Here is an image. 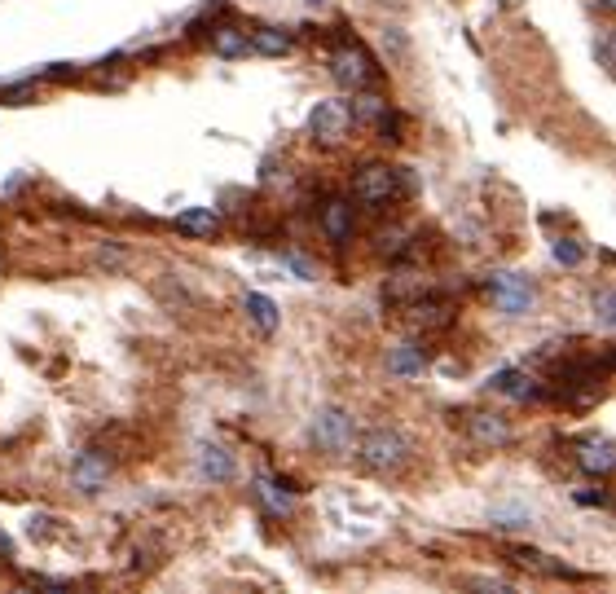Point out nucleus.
<instances>
[{
    "label": "nucleus",
    "mask_w": 616,
    "mask_h": 594,
    "mask_svg": "<svg viewBox=\"0 0 616 594\" xmlns=\"http://www.w3.org/2000/svg\"><path fill=\"white\" fill-rule=\"evenodd\" d=\"M357 454H361V462H366L370 471L392 476V471H401L405 462H410V440L396 432V427H374V432L361 436Z\"/></svg>",
    "instance_id": "f257e3e1"
},
{
    "label": "nucleus",
    "mask_w": 616,
    "mask_h": 594,
    "mask_svg": "<svg viewBox=\"0 0 616 594\" xmlns=\"http://www.w3.org/2000/svg\"><path fill=\"white\" fill-rule=\"evenodd\" d=\"M410 194V181H405L401 168H388V163H370V168L357 172V181H352V198L357 203H392V198Z\"/></svg>",
    "instance_id": "f03ea898"
},
{
    "label": "nucleus",
    "mask_w": 616,
    "mask_h": 594,
    "mask_svg": "<svg viewBox=\"0 0 616 594\" xmlns=\"http://www.w3.org/2000/svg\"><path fill=\"white\" fill-rule=\"evenodd\" d=\"M330 75H335L344 88L357 93V88H366L374 80V58L361 49L357 40H348V44H339V49L330 53Z\"/></svg>",
    "instance_id": "7ed1b4c3"
},
{
    "label": "nucleus",
    "mask_w": 616,
    "mask_h": 594,
    "mask_svg": "<svg viewBox=\"0 0 616 594\" xmlns=\"http://www.w3.org/2000/svg\"><path fill=\"white\" fill-rule=\"evenodd\" d=\"M348 128H352L348 102H317L313 119H308V132H313V141H322V146H339V141L348 137Z\"/></svg>",
    "instance_id": "20e7f679"
},
{
    "label": "nucleus",
    "mask_w": 616,
    "mask_h": 594,
    "mask_svg": "<svg viewBox=\"0 0 616 594\" xmlns=\"http://www.w3.org/2000/svg\"><path fill=\"white\" fill-rule=\"evenodd\" d=\"M489 291H493V304H498L502 313H511V317H520V313L533 308V282L520 278V273H493Z\"/></svg>",
    "instance_id": "39448f33"
},
{
    "label": "nucleus",
    "mask_w": 616,
    "mask_h": 594,
    "mask_svg": "<svg viewBox=\"0 0 616 594\" xmlns=\"http://www.w3.org/2000/svg\"><path fill=\"white\" fill-rule=\"evenodd\" d=\"M313 440L326 449V454H339V458H344L348 449H352V418H348L344 410H335V405H330V410L317 414Z\"/></svg>",
    "instance_id": "423d86ee"
},
{
    "label": "nucleus",
    "mask_w": 616,
    "mask_h": 594,
    "mask_svg": "<svg viewBox=\"0 0 616 594\" xmlns=\"http://www.w3.org/2000/svg\"><path fill=\"white\" fill-rule=\"evenodd\" d=\"M467 432H471V440H476L480 449H502V445H511V440H515L511 418L498 414V410H480V414H471V418H467Z\"/></svg>",
    "instance_id": "0eeeda50"
},
{
    "label": "nucleus",
    "mask_w": 616,
    "mask_h": 594,
    "mask_svg": "<svg viewBox=\"0 0 616 594\" xmlns=\"http://www.w3.org/2000/svg\"><path fill=\"white\" fill-rule=\"evenodd\" d=\"M110 476V454L106 449H84L80 458H75V467H71V484L80 493H97L106 484Z\"/></svg>",
    "instance_id": "6e6552de"
},
{
    "label": "nucleus",
    "mask_w": 616,
    "mask_h": 594,
    "mask_svg": "<svg viewBox=\"0 0 616 594\" xmlns=\"http://www.w3.org/2000/svg\"><path fill=\"white\" fill-rule=\"evenodd\" d=\"M449 322H454V304H449L445 295L418 300V304L410 308V326H418V330H445Z\"/></svg>",
    "instance_id": "1a4fd4ad"
},
{
    "label": "nucleus",
    "mask_w": 616,
    "mask_h": 594,
    "mask_svg": "<svg viewBox=\"0 0 616 594\" xmlns=\"http://www.w3.org/2000/svg\"><path fill=\"white\" fill-rule=\"evenodd\" d=\"M423 366H427V352H423V344H396L392 352H388V374H396V379H414V374H423Z\"/></svg>",
    "instance_id": "9d476101"
},
{
    "label": "nucleus",
    "mask_w": 616,
    "mask_h": 594,
    "mask_svg": "<svg viewBox=\"0 0 616 594\" xmlns=\"http://www.w3.org/2000/svg\"><path fill=\"white\" fill-rule=\"evenodd\" d=\"M322 229H326V238H330V242H339V247H344V242L352 238V207L344 203V198H330V203H326V212H322Z\"/></svg>",
    "instance_id": "9b49d317"
},
{
    "label": "nucleus",
    "mask_w": 616,
    "mask_h": 594,
    "mask_svg": "<svg viewBox=\"0 0 616 594\" xmlns=\"http://www.w3.org/2000/svg\"><path fill=\"white\" fill-rule=\"evenodd\" d=\"M176 229L190 238H212L220 229V216L212 212V207H185L181 216H176Z\"/></svg>",
    "instance_id": "f8f14e48"
},
{
    "label": "nucleus",
    "mask_w": 616,
    "mask_h": 594,
    "mask_svg": "<svg viewBox=\"0 0 616 594\" xmlns=\"http://www.w3.org/2000/svg\"><path fill=\"white\" fill-rule=\"evenodd\" d=\"M242 308H247V317H251V322H256L260 335H273V330H278V304H273L269 295L251 291L247 300H242Z\"/></svg>",
    "instance_id": "ddd939ff"
},
{
    "label": "nucleus",
    "mask_w": 616,
    "mask_h": 594,
    "mask_svg": "<svg viewBox=\"0 0 616 594\" xmlns=\"http://www.w3.org/2000/svg\"><path fill=\"white\" fill-rule=\"evenodd\" d=\"M581 471H590V476H608L612 471V440L603 436V440H586L581 445Z\"/></svg>",
    "instance_id": "4468645a"
},
{
    "label": "nucleus",
    "mask_w": 616,
    "mask_h": 594,
    "mask_svg": "<svg viewBox=\"0 0 616 594\" xmlns=\"http://www.w3.org/2000/svg\"><path fill=\"white\" fill-rule=\"evenodd\" d=\"M198 471H203L207 480H216V484H225L229 476H234V458L225 454L220 445H207L203 454H198Z\"/></svg>",
    "instance_id": "2eb2a0df"
},
{
    "label": "nucleus",
    "mask_w": 616,
    "mask_h": 594,
    "mask_svg": "<svg viewBox=\"0 0 616 594\" xmlns=\"http://www.w3.org/2000/svg\"><path fill=\"white\" fill-rule=\"evenodd\" d=\"M256 498L264 502V506H269V511L273 515H291V493H286V484H278V480H269V476H260L256 480Z\"/></svg>",
    "instance_id": "dca6fc26"
},
{
    "label": "nucleus",
    "mask_w": 616,
    "mask_h": 594,
    "mask_svg": "<svg viewBox=\"0 0 616 594\" xmlns=\"http://www.w3.org/2000/svg\"><path fill=\"white\" fill-rule=\"evenodd\" d=\"M493 388L515 396V401H528V396H533V379H528L524 370H502V374H493Z\"/></svg>",
    "instance_id": "f3484780"
},
{
    "label": "nucleus",
    "mask_w": 616,
    "mask_h": 594,
    "mask_svg": "<svg viewBox=\"0 0 616 594\" xmlns=\"http://www.w3.org/2000/svg\"><path fill=\"white\" fill-rule=\"evenodd\" d=\"M383 110H388V102H383L379 93H366V97H357V102L348 106V115H352V124H374Z\"/></svg>",
    "instance_id": "a211bd4d"
},
{
    "label": "nucleus",
    "mask_w": 616,
    "mask_h": 594,
    "mask_svg": "<svg viewBox=\"0 0 616 594\" xmlns=\"http://www.w3.org/2000/svg\"><path fill=\"white\" fill-rule=\"evenodd\" d=\"M212 44H216L220 58H238V53H247V36H242L238 27H220V31H212Z\"/></svg>",
    "instance_id": "6ab92c4d"
},
{
    "label": "nucleus",
    "mask_w": 616,
    "mask_h": 594,
    "mask_svg": "<svg viewBox=\"0 0 616 594\" xmlns=\"http://www.w3.org/2000/svg\"><path fill=\"white\" fill-rule=\"evenodd\" d=\"M251 44H256L260 53H269V58H278V53L291 49V36H286V31H278V27H260L256 36H251Z\"/></svg>",
    "instance_id": "aec40b11"
},
{
    "label": "nucleus",
    "mask_w": 616,
    "mask_h": 594,
    "mask_svg": "<svg viewBox=\"0 0 616 594\" xmlns=\"http://www.w3.org/2000/svg\"><path fill=\"white\" fill-rule=\"evenodd\" d=\"M555 260H559V264H568V269H577V264L586 260V251H581V242H577V238H559V242H555Z\"/></svg>",
    "instance_id": "412c9836"
},
{
    "label": "nucleus",
    "mask_w": 616,
    "mask_h": 594,
    "mask_svg": "<svg viewBox=\"0 0 616 594\" xmlns=\"http://www.w3.org/2000/svg\"><path fill=\"white\" fill-rule=\"evenodd\" d=\"M405 229H379V238H374V247L383 251V256H401L405 251Z\"/></svg>",
    "instance_id": "4be33fe9"
},
{
    "label": "nucleus",
    "mask_w": 616,
    "mask_h": 594,
    "mask_svg": "<svg viewBox=\"0 0 616 594\" xmlns=\"http://www.w3.org/2000/svg\"><path fill=\"white\" fill-rule=\"evenodd\" d=\"M612 304H616L612 286H603V295L594 300V313H599V322H603V326H612Z\"/></svg>",
    "instance_id": "5701e85b"
},
{
    "label": "nucleus",
    "mask_w": 616,
    "mask_h": 594,
    "mask_svg": "<svg viewBox=\"0 0 616 594\" xmlns=\"http://www.w3.org/2000/svg\"><path fill=\"white\" fill-rule=\"evenodd\" d=\"M511 559L515 564H524V568H550L546 555H537V550H511Z\"/></svg>",
    "instance_id": "b1692460"
},
{
    "label": "nucleus",
    "mask_w": 616,
    "mask_h": 594,
    "mask_svg": "<svg viewBox=\"0 0 616 594\" xmlns=\"http://www.w3.org/2000/svg\"><path fill=\"white\" fill-rule=\"evenodd\" d=\"M599 58H603V66L612 71V40H603V49H599Z\"/></svg>",
    "instance_id": "393cba45"
},
{
    "label": "nucleus",
    "mask_w": 616,
    "mask_h": 594,
    "mask_svg": "<svg viewBox=\"0 0 616 594\" xmlns=\"http://www.w3.org/2000/svg\"><path fill=\"white\" fill-rule=\"evenodd\" d=\"M0 555H14V542H9L5 533H0Z\"/></svg>",
    "instance_id": "a878e982"
},
{
    "label": "nucleus",
    "mask_w": 616,
    "mask_h": 594,
    "mask_svg": "<svg viewBox=\"0 0 616 594\" xmlns=\"http://www.w3.org/2000/svg\"><path fill=\"white\" fill-rule=\"evenodd\" d=\"M612 5H616V0H603V9H612Z\"/></svg>",
    "instance_id": "bb28decb"
},
{
    "label": "nucleus",
    "mask_w": 616,
    "mask_h": 594,
    "mask_svg": "<svg viewBox=\"0 0 616 594\" xmlns=\"http://www.w3.org/2000/svg\"><path fill=\"white\" fill-rule=\"evenodd\" d=\"M313 5H317V0H313Z\"/></svg>",
    "instance_id": "cd10ccee"
}]
</instances>
